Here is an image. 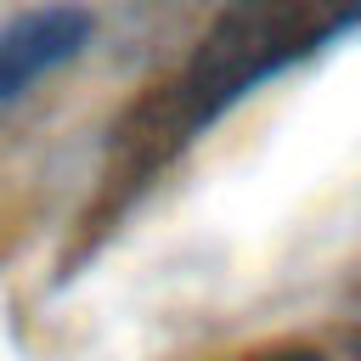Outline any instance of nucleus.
<instances>
[{
  "mask_svg": "<svg viewBox=\"0 0 361 361\" xmlns=\"http://www.w3.org/2000/svg\"><path fill=\"white\" fill-rule=\"evenodd\" d=\"M90 45V11L73 0H45L0 23V107L34 90L45 73L73 62Z\"/></svg>",
  "mask_w": 361,
  "mask_h": 361,
  "instance_id": "obj_2",
  "label": "nucleus"
},
{
  "mask_svg": "<svg viewBox=\"0 0 361 361\" xmlns=\"http://www.w3.org/2000/svg\"><path fill=\"white\" fill-rule=\"evenodd\" d=\"M355 23L361 0H226L180 62V73L118 124L107 192H141L186 141H197L248 90L299 68Z\"/></svg>",
  "mask_w": 361,
  "mask_h": 361,
  "instance_id": "obj_1",
  "label": "nucleus"
},
{
  "mask_svg": "<svg viewBox=\"0 0 361 361\" xmlns=\"http://www.w3.org/2000/svg\"><path fill=\"white\" fill-rule=\"evenodd\" d=\"M243 361H322V350H305V344H276V350H259V355H243Z\"/></svg>",
  "mask_w": 361,
  "mask_h": 361,
  "instance_id": "obj_3",
  "label": "nucleus"
}]
</instances>
